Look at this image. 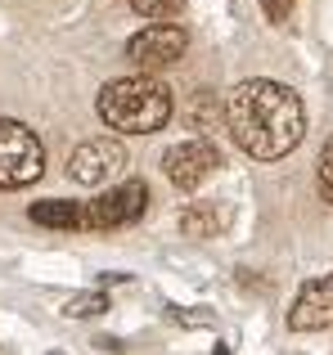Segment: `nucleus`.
I'll return each instance as SVG.
<instances>
[{"instance_id": "nucleus-4", "label": "nucleus", "mask_w": 333, "mask_h": 355, "mask_svg": "<svg viewBox=\"0 0 333 355\" xmlns=\"http://www.w3.org/2000/svg\"><path fill=\"white\" fill-rule=\"evenodd\" d=\"M122 166H126V144L117 135H99L68 153V180L81 189H99L113 175H122Z\"/></svg>"}, {"instance_id": "nucleus-10", "label": "nucleus", "mask_w": 333, "mask_h": 355, "mask_svg": "<svg viewBox=\"0 0 333 355\" xmlns=\"http://www.w3.org/2000/svg\"><path fill=\"white\" fill-rule=\"evenodd\" d=\"M221 225H225V211L216 202H189L180 211V234L185 239H212Z\"/></svg>"}, {"instance_id": "nucleus-9", "label": "nucleus", "mask_w": 333, "mask_h": 355, "mask_svg": "<svg viewBox=\"0 0 333 355\" xmlns=\"http://www.w3.org/2000/svg\"><path fill=\"white\" fill-rule=\"evenodd\" d=\"M27 216L45 230H81V202H68V198H45V202H32Z\"/></svg>"}, {"instance_id": "nucleus-11", "label": "nucleus", "mask_w": 333, "mask_h": 355, "mask_svg": "<svg viewBox=\"0 0 333 355\" xmlns=\"http://www.w3.org/2000/svg\"><path fill=\"white\" fill-rule=\"evenodd\" d=\"M221 113H225V108H216V95H212V90H198V95H194V104H189L194 130H216V117Z\"/></svg>"}, {"instance_id": "nucleus-17", "label": "nucleus", "mask_w": 333, "mask_h": 355, "mask_svg": "<svg viewBox=\"0 0 333 355\" xmlns=\"http://www.w3.org/2000/svg\"><path fill=\"white\" fill-rule=\"evenodd\" d=\"M95 347H99V351H126L122 338H95Z\"/></svg>"}, {"instance_id": "nucleus-6", "label": "nucleus", "mask_w": 333, "mask_h": 355, "mask_svg": "<svg viewBox=\"0 0 333 355\" xmlns=\"http://www.w3.org/2000/svg\"><path fill=\"white\" fill-rule=\"evenodd\" d=\"M185 45H189V32H185L180 23H153V27H144V32H135L131 41H126V59L140 68V77H153V72L171 68V63L180 59Z\"/></svg>"}, {"instance_id": "nucleus-3", "label": "nucleus", "mask_w": 333, "mask_h": 355, "mask_svg": "<svg viewBox=\"0 0 333 355\" xmlns=\"http://www.w3.org/2000/svg\"><path fill=\"white\" fill-rule=\"evenodd\" d=\"M45 171V148L32 126L0 117V189H27Z\"/></svg>"}, {"instance_id": "nucleus-1", "label": "nucleus", "mask_w": 333, "mask_h": 355, "mask_svg": "<svg viewBox=\"0 0 333 355\" xmlns=\"http://www.w3.org/2000/svg\"><path fill=\"white\" fill-rule=\"evenodd\" d=\"M225 126L248 157L275 162V157H289L302 144L307 108H302V95L293 86L271 77H253V81H239L225 95Z\"/></svg>"}, {"instance_id": "nucleus-8", "label": "nucleus", "mask_w": 333, "mask_h": 355, "mask_svg": "<svg viewBox=\"0 0 333 355\" xmlns=\"http://www.w3.org/2000/svg\"><path fill=\"white\" fill-rule=\"evenodd\" d=\"M289 329L293 333H320L333 329V275H320L311 284H302L298 302L289 311Z\"/></svg>"}, {"instance_id": "nucleus-13", "label": "nucleus", "mask_w": 333, "mask_h": 355, "mask_svg": "<svg viewBox=\"0 0 333 355\" xmlns=\"http://www.w3.org/2000/svg\"><path fill=\"white\" fill-rule=\"evenodd\" d=\"M166 320H176V324H185V329H212L216 324V315L207 311V306H166Z\"/></svg>"}, {"instance_id": "nucleus-15", "label": "nucleus", "mask_w": 333, "mask_h": 355, "mask_svg": "<svg viewBox=\"0 0 333 355\" xmlns=\"http://www.w3.org/2000/svg\"><path fill=\"white\" fill-rule=\"evenodd\" d=\"M180 5H185V0H131L135 14H140V18H153V23H162V18L180 14Z\"/></svg>"}, {"instance_id": "nucleus-2", "label": "nucleus", "mask_w": 333, "mask_h": 355, "mask_svg": "<svg viewBox=\"0 0 333 355\" xmlns=\"http://www.w3.org/2000/svg\"><path fill=\"white\" fill-rule=\"evenodd\" d=\"M95 108L104 117V126L117 130V135H149V130H162L171 121L176 104L158 77H117L99 90Z\"/></svg>"}, {"instance_id": "nucleus-14", "label": "nucleus", "mask_w": 333, "mask_h": 355, "mask_svg": "<svg viewBox=\"0 0 333 355\" xmlns=\"http://www.w3.org/2000/svg\"><path fill=\"white\" fill-rule=\"evenodd\" d=\"M316 189H320V198L333 202V139L325 148H320V162H316Z\"/></svg>"}, {"instance_id": "nucleus-5", "label": "nucleus", "mask_w": 333, "mask_h": 355, "mask_svg": "<svg viewBox=\"0 0 333 355\" xmlns=\"http://www.w3.org/2000/svg\"><path fill=\"white\" fill-rule=\"evenodd\" d=\"M149 207V184L144 180H122L117 189L99 193L95 202H81V230H117L144 216Z\"/></svg>"}, {"instance_id": "nucleus-16", "label": "nucleus", "mask_w": 333, "mask_h": 355, "mask_svg": "<svg viewBox=\"0 0 333 355\" xmlns=\"http://www.w3.org/2000/svg\"><path fill=\"white\" fill-rule=\"evenodd\" d=\"M262 9H266V18H271V23H289L293 0H262Z\"/></svg>"}, {"instance_id": "nucleus-7", "label": "nucleus", "mask_w": 333, "mask_h": 355, "mask_svg": "<svg viewBox=\"0 0 333 355\" xmlns=\"http://www.w3.org/2000/svg\"><path fill=\"white\" fill-rule=\"evenodd\" d=\"M216 166H221V148L212 144V139H203V135L198 139H180V144H171L162 153V171H166V180H171L176 189H198Z\"/></svg>"}, {"instance_id": "nucleus-12", "label": "nucleus", "mask_w": 333, "mask_h": 355, "mask_svg": "<svg viewBox=\"0 0 333 355\" xmlns=\"http://www.w3.org/2000/svg\"><path fill=\"white\" fill-rule=\"evenodd\" d=\"M108 311V297L99 293H77V297H68V302H63V315H77V320H90V315H104Z\"/></svg>"}]
</instances>
